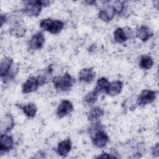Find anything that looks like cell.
<instances>
[{"label":"cell","mask_w":159,"mask_h":159,"mask_svg":"<svg viewBox=\"0 0 159 159\" xmlns=\"http://www.w3.org/2000/svg\"><path fill=\"white\" fill-rule=\"evenodd\" d=\"M55 88L59 92H67L75 83L73 78L68 73L55 76L53 79Z\"/></svg>","instance_id":"cell-1"},{"label":"cell","mask_w":159,"mask_h":159,"mask_svg":"<svg viewBox=\"0 0 159 159\" xmlns=\"http://www.w3.org/2000/svg\"><path fill=\"white\" fill-rule=\"evenodd\" d=\"M50 3L48 1H28L25 2L22 12L27 16H38L42 7Z\"/></svg>","instance_id":"cell-2"},{"label":"cell","mask_w":159,"mask_h":159,"mask_svg":"<svg viewBox=\"0 0 159 159\" xmlns=\"http://www.w3.org/2000/svg\"><path fill=\"white\" fill-rule=\"evenodd\" d=\"M40 27L45 31L53 34H59L64 27L63 22L59 20H53L52 19H43L40 23Z\"/></svg>","instance_id":"cell-3"},{"label":"cell","mask_w":159,"mask_h":159,"mask_svg":"<svg viewBox=\"0 0 159 159\" xmlns=\"http://www.w3.org/2000/svg\"><path fill=\"white\" fill-rule=\"evenodd\" d=\"M26 32V29L24 24L19 18L14 19L9 28V33L15 37H21L24 35Z\"/></svg>","instance_id":"cell-4"},{"label":"cell","mask_w":159,"mask_h":159,"mask_svg":"<svg viewBox=\"0 0 159 159\" xmlns=\"http://www.w3.org/2000/svg\"><path fill=\"white\" fill-rule=\"evenodd\" d=\"M157 92L156 91L145 89L141 92L137 99V104L139 106H143L153 102L156 98Z\"/></svg>","instance_id":"cell-5"},{"label":"cell","mask_w":159,"mask_h":159,"mask_svg":"<svg viewBox=\"0 0 159 159\" xmlns=\"http://www.w3.org/2000/svg\"><path fill=\"white\" fill-rule=\"evenodd\" d=\"M93 144L99 147H104L109 141V137L103 129L99 130L91 137Z\"/></svg>","instance_id":"cell-6"},{"label":"cell","mask_w":159,"mask_h":159,"mask_svg":"<svg viewBox=\"0 0 159 159\" xmlns=\"http://www.w3.org/2000/svg\"><path fill=\"white\" fill-rule=\"evenodd\" d=\"M40 86L38 77L32 76L28 78L27 81L23 84L22 91L23 93L27 94L35 91Z\"/></svg>","instance_id":"cell-7"},{"label":"cell","mask_w":159,"mask_h":159,"mask_svg":"<svg viewBox=\"0 0 159 159\" xmlns=\"http://www.w3.org/2000/svg\"><path fill=\"white\" fill-rule=\"evenodd\" d=\"M45 42V37L41 32L35 34L29 42V47L32 50H38L42 47Z\"/></svg>","instance_id":"cell-8"},{"label":"cell","mask_w":159,"mask_h":159,"mask_svg":"<svg viewBox=\"0 0 159 159\" xmlns=\"http://www.w3.org/2000/svg\"><path fill=\"white\" fill-rule=\"evenodd\" d=\"M73 110V106L72 103L68 100H63L57 108V114L59 118H62L71 113Z\"/></svg>","instance_id":"cell-9"},{"label":"cell","mask_w":159,"mask_h":159,"mask_svg":"<svg viewBox=\"0 0 159 159\" xmlns=\"http://www.w3.org/2000/svg\"><path fill=\"white\" fill-rule=\"evenodd\" d=\"M115 9L113 6H106L103 7L100 11L98 14L99 17L103 21L108 22L112 20L115 14H116Z\"/></svg>","instance_id":"cell-10"},{"label":"cell","mask_w":159,"mask_h":159,"mask_svg":"<svg viewBox=\"0 0 159 159\" xmlns=\"http://www.w3.org/2000/svg\"><path fill=\"white\" fill-rule=\"evenodd\" d=\"M14 126L13 117L10 114L5 115L1 120V134H5L11 130Z\"/></svg>","instance_id":"cell-11"},{"label":"cell","mask_w":159,"mask_h":159,"mask_svg":"<svg viewBox=\"0 0 159 159\" xmlns=\"http://www.w3.org/2000/svg\"><path fill=\"white\" fill-rule=\"evenodd\" d=\"M13 147L12 138L5 134H1L0 137V150L1 152H7L12 149Z\"/></svg>","instance_id":"cell-12"},{"label":"cell","mask_w":159,"mask_h":159,"mask_svg":"<svg viewBox=\"0 0 159 159\" xmlns=\"http://www.w3.org/2000/svg\"><path fill=\"white\" fill-rule=\"evenodd\" d=\"M13 60L9 57L4 58L0 64V74L2 78L9 76Z\"/></svg>","instance_id":"cell-13"},{"label":"cell","mask_w":159,"mask_h":159,"mask_svg":"<svg viewBox=\"0 0 159 159\" xmlns=\"http://www.w3.org/2000/svg\"><path fill=\"white\" fill-rule=\"evenodd\" d=\"M95 76V72L92 68H84L80 71L78 78L81 82L89 83L94 80Z\"/></svg>","instance_id":"cell-14"},{"label":"cell","mask_w":159,"mask_h":159,"mask_svg":"<svg viewBox=\"0 0 159 159\" xmlns=\"http://www.w3.org/2000/svg\"><path fill=\"white\" fill-rule=\"evenodd\" d=\"M71 148V142L70 139H66L58 145L57 153L61 157H65L69 153Z\"/></svg>","instance_id":"cell-15"},{"label":"cell","mask_w":159,"mask_h":159,"mask_svg":"<svg viewBox=\"0 0 159 159\" xmlns=\"http://www.w3.org/2000/svg\"><path fill=\"white\" fill-rule=\"evenodd\" d=\"M122 89V83L120 81H116L110 83L106 93L110 96H116L119 94Z\"/></svg>","instance_id":"cell-16"},{"label":"cell","mask_w":159,"mask_h":159,"mask_svg":"<svg viewBox=\"0 0 159 159\" xmlns=\"http://www.w3.org/2000/svg\"><path fill=\"white\" fill-rule=\"evenodd\" d=\"M152 35L151 30L146 25H142L136 30V36L142 41L147 40Z\"/></svg>","instance_id":"cell-17"},{"label":"cell","mask_w":159,"mask_h":159,"mask_svg":"<svg viewBox=\"0 0 159 159\" xmlns=\"http://www.w3.org/2000/svg\"><path fill=\"white\" fill-rule=\"evenodd\" d=\"M19 107L28 117H34L36 114L37 107L34 103H29L24 106H20Z\"/></svg>","instance_id":"cell-18"},{"label":"cell","mask_w":159,"mask_h":159,"mask_svg":"<svg viewBox=\"0 0 159 159\" xmlns=\"http://www.w3.org/2000/svg\"><path fill=\"white\" fill-rule=\"evenodd\" d=\"M109 82L108 81L107 79L106 78H101L98 80L97 83H96V86L94 88V91L99 93H102V92H106L109 85Z\"/></svg>","instance_id":"cell-19"},{"label":"cell","mask_w":159,"mask_h":159,"mask_svg":"<svg viewBox=\"0 0 159 159\" xmlns=\"http://www.w3.org/2000/svg\"><path fill=\"white\" fill-rule=\"evenodd\" d=\"M104 111L99 107H95L93 108L88 113V119L89 121H94L98 120L104 115Z\"/></svg>","instance_id":"cell-20"},{"label":"cell","mask_w":159,"mask_h":159,"mask_svg":"<svg viewBox=\"0 0 159 159\" xmlns=\"http://www.w3.org/2000/svg\"><path fill=\"white\" fill-rule=\"evenodd\" d=\"M114 38L117 42L122 43L127 40L128 36L123 29L119 27L114 32Z\"/></svg>","instance_id":"cell-21"},{"label":"cell","mask_w":159,"mask_h":159,"mask_svg":"<svg viewBox=\"0 0 159 159\" xmlns=\"http://www.w3.org/2000/svg\"><path fill=\"white\" fill-rule=\"evenodd\" d=\"M153 65V61L152 58L148 55L142 56L140 58L139 65L142 68L148 70L150 69Z\"/></svg>","instance_id":"cell-22"},{"label":"cell","mask_w":159,"mask_h":159,"mask_svg":"<svg viewBox=\"0 0 159 159\" xmlns=\"http://www.w3.org/2000/svg\"><path fill=\"white\" fill-rule=\"evenodd\" d=\"M98 93H96L94 90L88 93L84 98V102L89 106H91L93 104H94L97 99H98Z\"/></svg>","instance_id":"cell-23"},{"label":"cell","mask_w":159,"mask_h":159,"mask_svg":"<svg viewBox=\"0 0 159 159\" xmlns=\"http://www.w3.org/2000/svg\"><path fill=\"white\" fill-rule=\"evenodd\" d=\"M113 7L115 9L116 13V14H120L122 12L123 9H124V6L123 2H122L120 1H117L114 3V5L113 6Z\"/></svg>","instance_id":"cell-24"},{"label":"cell","mask_w":159,"mask_h":159,"mask_svg":"<svg viewBox=\"0 0 159 159\" xmlns=\"http://www.w3.org/2000/svg\"><path fill=\"white\" fill-rule=\"evenodd\" d=\"M96 158H117V157L114 156V155H111L108 153H102L101 154V155H99L98 157H97Z\"/></svg>","instance_id":"cell-25"},{"label":"cell","mask_w":159,"mask_h":159,"mask_svg":"<svg viewBox=\"0 0 159 159\" xmlns=\"http://www.w3.org/2000/svg\"><path fill=\"white\" fill-rule=\"evenodd\" d=\"M152 153L155 156L158 155V143H157L156 145L154 147L153 149H152Z\"/></svg>","instance_id":"cell-26"},{"label":"cell","mask_w":159,"mask_h":159,"mask_svg":"<svg viewBox=\"0 0 159 159\" xmlns=\"http://www.w3.org/2000/svg\"><path fill=\"white\" fill-rule=\"evenodd\" d=\"M1 26L3 25V23H4V20H6V16H3V15H1Z\"/></svg>","instance_id":"cell-27"}]
</instances>
